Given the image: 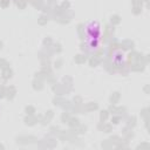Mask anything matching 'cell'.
<instances>
[{
  "label": "cell",
  "mask_w": 150,
  "mask_h": 150,
  "mask_svg": "<svg viewBox=\"0 0 150 150\" xmlns=\"http://www.w3.org/2000/svg\"><path fill=\"white\" fill-rule=\"evenodd\" d=\"M98 40H100V26L97 22L91 21L87 26V43L89 48L97 47Z\"/></svg>",
  "instance_id": "cell-1"
}]
</instances>
